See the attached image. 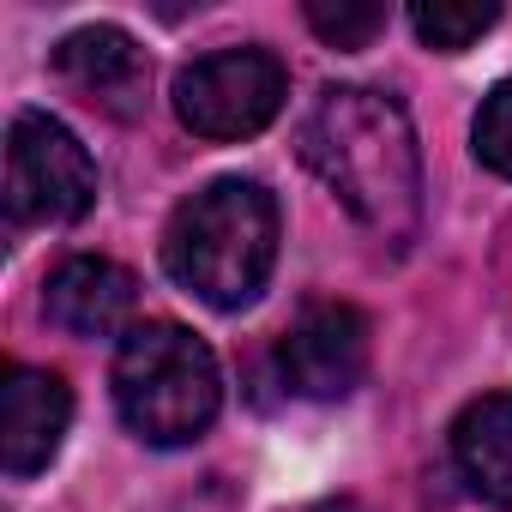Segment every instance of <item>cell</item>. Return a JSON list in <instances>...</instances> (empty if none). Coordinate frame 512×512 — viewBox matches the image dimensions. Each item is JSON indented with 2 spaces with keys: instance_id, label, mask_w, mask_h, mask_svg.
<instances>
[{
  "instance_id": "cell-12",
  "label": "cell",
  "mask_w": 512,
  "mask_h": 512,
  "mask_svg": "<svg viewBox=\"0 0 512 512\" xmlns=\"http://www.w3.org/2000/svg\"><path fill=\"white\" fill-rule=\"evenodd\" d=\"M308 25L332 49H368L386 31V7H374V0H308Z\"/></svg>"
},
{
  "instance_id": "cell-11",
  "label": "cell",
  "mask_w": 512,
  "mask_h": 512,
  "mask_svg": "<svg viewBox=\"0 0 512 512\" xmlns=\"http://www.w3.org/2000/svg\"><path fill=\"white\" fill-rule=\"evenodd\" d=\"M494 19H500V7H488V0H482V7H476V0H470V7H458V0H434V7L422 0V7H410V31L428 49H440V55L470 49L476 37L494 31Z\"/></svg>"
},
{
  "instance_id": "cell-9",
  "label": "cell",
  "mask_w": 512,
  "mask_h": 512,
  "mask_svg": "<svg viewBox=\"0 0 512 512\" xmlns=\"http://www.w3.org/2000/svg\"><path fill=\"white\" fill-rule=\"evenodd\" d=\"M458 476L500 512H512V392H482L452 422Z\"/></svg>"
},
{
  "instance_id": "cell-5",
  "label": "cell",
  "mask_w": 512,
  "mask_h": 512,
  "mask_svg": "<svg viewBox=\"0 0 512 512\" xmlns=\"http://www.w3.org/2000/svg\"><path fill=\"white\" fill-rule=\"evenodd\" d=\"M7 205L19 223H73L97 205L91 151L43 109H25L7 127Z\"/></svg>"
},
{
  "instance_id": "cell-4",
  "label": "cell",
  "mask_w": 512,
  "mask_h": 512,
  "mask_svg": "<svg viewBox=\"0 0 512 512\" xmlns=\"http://www.w3.org/2000/svg\"><path fill=\"white\" fill-rule=\"evenodd\" d=\"M290 97V73L272 49H217L175 73V115L199 139H253L278 121Z\"/></svg>"
},
{
  "instance_id": "cell-6",
  "label": "cell",
  "mask_w": 512,
  "mask_h": 512,
  "mask_svg": "<svg viewBox=\"0 0 512 512\" xmlns=\"http://www.w3.org/2000/svg\"><path fill=\"white\" fill-rule=\"evenodd\" d=\"M368 314L350 308V302H308L296 314V326L284 332L278 344V374L296 398H314V404H332V398H350L368 374Z\"/></svg>"
},
{
  "instance_id": "cell-1",
  "label": "cell",
  "mask_w": 512,
  "mask_h": 512,
  "mask_svg": "<svg viewBox=\"0 0 512 512\" xmlns=\"http://www.w3.org/2000/svg\"><path fill=\"white\" fill-rule=\"evenodd\" d=\"M302 163L368 223L380 241L404 247L422 223V151L410 115L368 85H326L302 115Z\"/></svg>"
},
{
  "instance_id": "cell-2",
  "label": "cell",
  "mask_w": 512,
  "mask_h": 512,
  "mask_svg": "<svg viewBox=\"0 0 512 512\" xmlns=\"http://www.w3.org/2000/svg\"><path fill=\"white\" fill-rule=\"evenodd\" d=\"M163 266L205 308H247L278 266V199L260 181H211L163 229Z\"/></svg>"
},
{
  "instance_id": "cell-8",
  "label": "cell",
  "mask_w": 512,
  "mask_h": 512,
  "mask_svg": "<svg viewBox=\"0 0 512 512\" xmlns=\"http://www.w3.org/2000/svg\"><path fill=\"white\" fill-rule=\"evenodd\" d=\"M43 308L61 332L73 338H127L133 326V308H139V284L127 266L115 260H97V253H73V260H61L43 284Z\"/></svg>"
},
{
  "instance_id": "cell-13",
  "label": "cell",
  "mask_w": 512,
  "mask_h": 512,
  "mask_svg": "<svg viewBox=\"0 0 512 512\" xmlns=\"http://www.w3.org/2000/svg\"><path fill=\"white\" fill-rule=\"evenodd\" d=\"M470 145H476V163L506 175L512 181V79H500L482 109H476V127H470Z\"/></svg>"
},
{
  "instance_id": "cell-3",
  "label": "cell",
  "mask_w": 512,
  "mask_h": 512,
  "mask_svg": "<svg viewBox=\"0 0 512 512\" xmlns=\"http://www.w3.org/2000/svg\"><path fill=\"white\" fill-rule=\"evenodd\" d=\"M223 404V374L205 338L175 320H145L115 350V410L151 446H187L211 428Z\"/></svg>"
},
{
  "instance_id": "cell-10",
  "label": "cell",
  "mask_w": 512,
  "mask_h": 512,
  "mask_svg": "<svg viewBox=\"0 0 512 512\" xmlns=\"http://www.w3.org/2000/svg\"><path fill=\"white\" fill-rule=\"evenodd\" d=\"M55 73L73 91H85L97 103H115V109H127V97L145 91V55H139V43L121 25H85V31L61 37Z\"/></svg>"
},
{
  "instance_id": "cell-7",
  "label": "cell",
  "mask_w": 512,
  "mask_h": 512,
  "mask_svg": "<svg viewBox=\"0 0 512 512\" xmlns=\"http://www.w3.org/2000/svg\"><path fill=\"white\" fill-rule=\"evenodd\" d=\"M73 422V392L49 368H7L0 386V464L7 476H37L61 452Z\"/></svg>"
}]
</instances>
